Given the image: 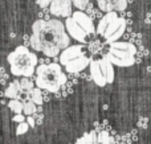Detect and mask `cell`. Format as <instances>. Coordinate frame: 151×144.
I'll list each match as a JSON object with an SVG mask.
<instances>
[{
    "label": "cell",
    "mask_w": 151,
    "mask_h": 144,
    "mask_svg": "<svg viewBox=\"0 0 151 144\" xmlns=\"http://www.w3.org/2000/svg\"><path fill=\"white\" fill-rule=\"evenodd\" d=\"M29 130V124L27 123V122H24V123H20L17 126V128H16V135H24L27 131Z\"/></svg>",
    "instance_id": "obj_21"
},
{
    "label": "cell",
    "mask_w": 151,
    "mask_h": 144,
    "mask_svg": "<svg viewBox=\"0 0 151 144\" xmlns=\"http://www.w3.org/2000/svg\"><path fill=\"white\" fill-rule=\"evenodd\" d=\"M8 107H9L11 111L15 113V115L17 114H24V102L19 99H12L8 102Z\"/></svg>",
    "instance_id": "obj_15"
},
{
    "label": "cell",
    "mask_w": 151,
    "mask_h": 144,
    "mask_svg": "<svg viewBox=\"0 0 151 144\" xmlns=\"http://www.w3.org/2000/svg\"><path fill=\"white\" fill-rule=\"evenodd\" d=\"M126 25H127V23H126L125 19L119 17L118 15L115 16V17L109 23V25L106 26L104 34H102L105 42H107V44L117 42L118 40H119L123 34H125Z\"/></svg>",
    "instance_id": "obj_7"
},
{
    "label": "cell",
    "mask_w": 151,
    "mask_h": 144,
    "mask_svg": "<svg viewBox=\"0 0 151 144\" xmlns=\"http://www.w3.org/2000/svg\"><path fill=\"white\" fill-rule=\"evenodd\" d=\"M19 81H20L21 90H23V93H25V94H28L29 91H32V90L35 89V85H33V82L31 81V78H25V77H23V78L19 79Z\"/></svg>",
    "instance_id": "obj_17"
},
{
    "label": "cell",
    "mask_w": 151,
    "mask_h": 144,
    "mask_svg": "<svg viewBox=\"0 0 151 144\" xmlns=\"http://www.w3.org/2000/svg\"><path fill=\"white\" fill-rule=\"evenodd\" d=\"M115 16H117V12H109V13H106L102 19H99V23H98V25H97V34L102 36L104 32H105V29H106V26L109 25V23L115 17Z\"/></svg>",
    "instance_id": "obj_13"
},
{
    "label": "cell",
    "mask_w": 151,
    "mask_h": 144,
    "mask_svg": "<svg viewBox=\"0 0 151 144\" xmlns=\"http://www.w3.org/2000/svg\"><path fill=\"white\" fill-rule=\"evenodd\" d=\"M52 1H53V0H36V3L42 8V9H45V8H49L50 4H52Z\"/></svg>",
    "instance_id": "obj_22"
},
{
    "label": "cell",
    "mask_w": 151,
    "mask_h": 144,
    "mask_svg": "<svg viewBox=\"0 0 151 144\" xmlns=\"http://www.w3.org/2000/svg\"><path fill=\"white\" fill-rule=\"evenodd\" d=\"M35 119H36V124H42V119H44V116H42V114H35Z\"/></svg>",
    "instance_id": "obj_26"
},
{
    "label": "cell",
    "mask_w": 151,
    "mask_h": 144,
    "mask_svg": "<svg viewBox=\"0 0 151 144\" xmlns=\"http://www.w3.org/2000/svg\"><path fill=\"white\" fill-rule=\"evenodd\" d=\"M137 124H138L139 128H147V126H149V119L142 116V118L138 119V123H137Z\"/></svg>",
    "instance_id": "obj_23"
},
{
    "label": "cell",
    "mask_w": 151,
    "mask_h": 144,
    "mask_svg": "<svg viewBox=\"0 0 151 144\" xmlns=\"http://www.w3.org/2000/svg\"><path fill=\"white\" fill-rule=\"evenodd\" d=\"M27 123L29 124V127H32V128H35V127L37 126L36 124V119H35V116H27Z\"/></svg>",
    "instance_id": "obj_25"
},
{
    "label": "cell",
    "mask_w": 151,
    "mask_h": 144,
    "mask_svg": "<svg viewBox=\"0 0 151 144\" xmlns=\"http://www.w3.org/2000/svg\"><path fill=\"white\" fill-rule=\"evenodd\" d=\"M4 95H5V98H9V101L19 99V101H23V102H25V101L29 99L28 94L23 93V90H21L20 81H19V79H15V81L11 82V83L8 85L7 87H5Z\"/></svg>",
    "instance_id": "obj_11"
},
{
    "label": "cell",
    "mask_w": 151,
    "mask_h": 144,
    "mask_svg": "<svg viewBox=\"0 0 151 144\" xmlns=\"http://www.w3.org/2000/svg\"><path fill=\"white\" fill-rule=\"evenodd\" d=\"M49 12L57 17H72L73 16V3L72 0H53L49 7Z\"/></svg>",
    "instance_id": "obj_8"
},
{
    "label": "cell",
    "mask_w": 151,
    "mask_h": 144,
    "mask_svg": "<svg viewBox=\"0 0 151 144\" xmlns=\"http://www.w3.org/2000/svg\"><path fill=\"white\" fill-rule=\"evenodd\" d=\"M35 81H36V87L57 94L61 90V87H64V85L66 83L68 77L64 73L63 66L56 62H52L37 66Z\"/></svg>",
    "instance_id": "obj_3"
},
{
    "label": "cell",
    "mask_w": 151,
    "mask_h": 144,
    "mask_svg": "<svg viewBox=\"0 0 151 144\" xmlns=\"http://www.w3.org/2000/svg\"><path fill=\"white\" fill-rule=\"evenodd\" d=\"M98 143L99 144H115V140L107 131L98 132Z\"/></svg>",
    "instance_id": "obj_16"
},
{
    "label": "cell",
    "mask_w": 151,
    "mask_h": 144,
    "mask_svg": "<svg viewBox=\"0 0 151 144\" xmlns=\"http://www.w3.org/2000/svg\"><path fill=\"white\" fill-rule=\"evenodd\" d=\"M61 66H64L68 73H81L85 70L88 66H90L91 60L86 56L83 52V45H70L63 50L60 56H58Z\"/></svg>",
    "instance_id": "obj_4"
},
{
    "label": "cell",
    "mask_w": 151,
    "mask_h": 144,
    "mask_svg": "<svg viewBox=\"0 0 151 144\" xmlns=\"http://www.w3.org/2000/svg\"><path fill=\"white\" fill-rule=\"evenodd\" d=\"M25 120H27V118L23 115V114H17V115L13 116V122H16V123H19V124H20V123H24Z\"/></svg>",
    "instance_id": "obj_24"
},
{
    "label": "cell",
    "mask_w": 151,
    "mask_h": 144,
    "mask_svg": "<svg viewBox=\"0 0 151 144\" xmlns=\"http://www.w3.org/2000/svg\"><path fill=\"white\" fill-rule=\"evenodd\" d=\"M135 54L137 46L134 44L125 41H117L110 44L109 50L104 57L107 58L115 66L129 68V66H133L135 63Z\"/></svg>",
    "instance_id": "obj_5"
},
{
    "label": "cell",
    "mask_w": 151,
    "mask_h": 144,
    "mask_svg": "<svg viewBox=\"0 0 151 144\" xmlns=\"http://www.w3.org/2000/svg\"><path fill=\"white\" fill-rule=\"evenodd\" d=\"M7 62L9 63L11 74L21 78H31L37 70L39 58L28 49L27 45H19L13 52L7 56Z\"/></svg>",
    "instance_id": "obj_2"
},
{
    "label": "cell",
    "mask_w": 151,
    "mask_h": 144,
    "mask_svg": "<svg viewBox=\"0 0 151 144\" xmlns=\"http://www.w3.org/2000/svg\"><path fill=\"white\" fill-rule=\"evenodd\" d=\"M74 144H94V140H93V136H91L90 132H85L82 136L76 140Z\"/></svg>",
    "instance_id": "obj_19"
},
{
    "label": "cell",
    "mask_w": 151,
    "mask_h": 144,
    "mask_svg": "<svg viewBox=\"0 0 151 144\" xmlns=\"http://www.w3.org/2000/svg\"><path fill=\"white\" fill-rule=\"evenodd\" d=\"M90 76L97 86L104 87L114 81V65L107 58L102 57L99 60H91L90 62Z\"/></svg>",
    "instance_id": "obj_6"
},
{
    "label": "cell",
    "mask_w": 151,
    "mask_h": 144,
    "mask_svg": "<svg viewBox=\"0 0 151 144\" xmlns=\"http://www.w3.org/2000/svg\"><path fill=\"white\" fill-rule=\"evenodd\" d=\"M65 28H66V32H68V34L72 37V38H74L76 41L81 42V44L86 42L88 33L83 31L82 26H81L73 17H68L65 20Z\"/></svg>",
    "instance_id": "obj_9"
},
{
    "label": "cell",
    "mask_w": 151,
    "mask_h": 144,
    "mask_svg": "<svg viewBox=\"0 0 151 144\" xmlns=\"http://www.w3.org/2000/svg\"><path fill=\"white\" fill-rule=\"evenodd\" d=\"M72 3H73V5L78 11H83L86 8V5H88L89 0H72Z\"/></svg>",
    "instance_id": "obj_20"
},
{
    "label": "cell",
    "mask_w": 151,
    "mask_h": 144,
    "mask_svg": "<svg viewBox=\"0 0 151 144\" xmlns=\"http://www.w3.org/2000/svg\"><path fill=\"white\" fill-rule=\"evenodd\" d=\"M28 98H29V101H32L36 106H41L42 103H44V94H42V90L39 89V87H35L32 91H29Z\"/></svg>",
    "instance_id": "obj_14"
},
{
    "label": "cell",
    "mask_w": 151,
    "mask_h": 144,
    "mask_svg": "<svg viewBox=\"0 0 151 144\" xmlns=\"http://www.w3.org/2000/svg\"><path fill=\"white\" fill-rule=\"evenodd\" d=\"M102 12H122L126 9L129 0H96Z\"/></svg>",
    "instance_id": "obj_10"
},
{
    "label": "cell",
    "mask_w": 151,
    "mask_h": 144,
    "mask_svg": "<svg viewBox=\"0 0 151 144\" xmlns=\"http://www.w3.org/2000/svg\"><path fill=\"white\" fill-rule=\"evenodd\" d=\"M29 45L37 52H41L47 57H57L70 46V36L65 28V23L50 19H39L32 24V34Z\"/></svg>",
    "instance_id": "obj_1"
},
{
    "label": "cell",
    "mask_w": 151,
    "mask_h": 144,
    "mask_svg": "<svg viewBox=\"0 0 151 144\" xmlns=\"http://www.w3.org/2000/svg\"><path fill=\"white\" fill-rule=\"evenodd\" d=\"M37 113V106L35 105L32 101H25L24 102V115L27 116H32Z\"/></svg>",
    "instance_id": "obj_18"
},
{
    "label": "cell",
    "mask_w": 151,
    "mask_h": 144,
    "mask_svg": "<svg viewBox=\"0 0 151 144\" xmlns=\"http://www.w3.org/2000/svg\"><path fill=\"white\" fill-rule=\"evenodd\" d=\"M72 17L82 26V29L86 32L88 34H94L96 33V28H94V24H93V20L86 15L83 11H76L73 13Z\"/></svg>",
    "instance_id": "obj_12"
}]
</instances>
